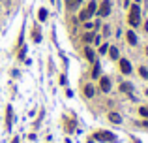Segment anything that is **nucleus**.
I'll list each match as a JSON object with an SVG mask.
<instances>
[{
    "label": "nucleus",
    "instance_id": "10",
    "mask_svg": "<svg viewBox=\"0 0 148 143\" xmlns=\"http://www.w3.org/2000/svg\"><path fill=\"white\" fill-rule=\"evenodd\" d=\"M120 90H122V92H131V90H133V87H131L130 83H122V85H120Z\"/></svg>",
    "mask_w": 148,
    "mask_h": 143
},
{
    "label": "nucleus",
    "instance_id": "15",
    "mask_svg": "<svg viewBox=\"0 0 148 143\" xmlns=\"http://www.w3.org/2000/svg\"><path fill=\"white\" fill-rule=\"evenodd\" d=\"M107 51H109V45H107V43L99 45V53H101V55H103V53H107Z\"/></svg>",
    "mask_w": 148,
    "mask_h": 143
},
{
    "label": "nucleus",
    "instance_id": "21",
    "mask_svg": "<svg viewBox=\"0 0 148 143\" xmlns=\"http://www.w3.org/2000/svg\"><path fill=\"white\" fill-rule=\"evenodd\" d=\"M51 2H54V0H51Z\"/></svg>",
    "mask_w": 148,
    "mask_h": 143
},
{
    "label": "nucleus",
    "instance_id": "12",
    "mask_svg": "<svg viewBox=\"0 0 148 143\" xmlns=\"http://www.w3.org/2000/svg\"><path fill=\"white\" fill-rule=\"evenodd\" d=\"M98 76H99V64L96 62L94 64V70H92V77H98Z\"/></svg>",
    "mask_w": 148,
    "mask_h": 143
},
{
    "label": "nucleus",
    "instance_id": "7",
    "mask_svg": "<svg viewBox=\"0 0 148 143\" xmlns=\"http://www.w3.org/2000/svg\"><path fill=\"white\" fill-rule=\"evenodd\" d=\"M109 121H111V122H118V124H120V122H122V117L116 115V113H109Z\"/></svg>",
    "mask_w": 148,
    "mask_h": 143
},
{
    "label": "nucleus",
    "instance_id": "17",
    "mask_svg": "<svg viewBox=\"0 0 148 143\" xmlns=\"http://www.w3.org/2000/svg\"><path fill=\"white\" fill-rule=\"evenodd\" d=\"M139 113H141L143 117H146V119H148V107H141V109H139Z\"/></svg>",
    "mask_w": 148,
    "mask_h": 143
},
{
    "label": "nucleus",
    "instance_id": "19",
    "mask_svg": "<svg viewBox=\"0 0 148 143\" xmlns=\"http://www.w3.org/2000/svg\"><path fill=\"white\" fill-rule=\"evenodd\" d=\"M79 2H81V0H73V4H79Z\"/></svg>",
    "mask_w": 148,
    "mask_h": 143
},
{
    "label": "nucleus",
    "instance_id": "20",
    "mask_svg": "<svg viewBox=\"0 0 148 143\" xmlns=\"http://www.w3.org/2000/svg\"><path fill=\"white\" fill-rule=\"evenodd\" d=\"M146 55H148V47H146Z\"/></svg>",
    "mask_w": 148,
    "mask_h": 143
},
{
    "label": "nucleus",
    "instance_id": "8",
    "mask_svg": "<svg viewBox=\"0 0 148 143\" xmlns=\"http://www.w3.org/2000/svg\"><path fill=\"white\" fill-rule=\"evenodd\" d=\"M85 57L86 58H88V60H90V62H94V51H92V49H90V47H86V49H85Z\"/></svg>",
    "mask_w": 148,
    "mask_h": 143
},
{
    "label": "nucleus",
    "instance_id": "14",
    "mask_svg": "<svg viewBox=\"0 0 148 143\" xmlns=\"http://www.w3.org/2000/svg\"><path fill=\"white\" fill-rule=\"evenodd\" d=\"M139 74H141L143 77H148V70H146L144 66H141V68H139Z\"/></svg>",
    "mask_w": 148,
    "mask_h": 143
},
{
    "label": "nucleus",
    "instance_id": "18",
    "mask_svg": "<svg viewBox=\"0 0 148 143\" xmlns=\"http://www.w3.org/2000/svg\"><path fill=\"white\" fill-rule=\"evenodd\" d=\"M8 126H11V107H8Z\"/></svg>",
    "mask_w": 148,
    "mask_h": 143
},
{
    "label": "nucleus",
    "instance_id": "6",
    "mask_svg": "<svg viewBox=\"0 0 148 143\" xmlns=\"http://www.w3.org/2000/svg\"><path fill=\"white\" fill-rule=\"evenodd\" d=\"M85 96H86V98H92V96H94V87L90 85V83L85 87Z\"/></svg>",
    "mask_w": 148,
    "mask_h": 143
},
{
    "label": "nucleus",
    "instance_id": "13",
    "mask_svg": "<svg viewBox=\"0 0 148 143\" xmlns=\"http://www.w3.org/2000/svg\"><path fill=\"white\" fill-rule=\"evenodd\" d=\"M83 40H85L86 43H90V41L94 40V34H85V36H83Z\"/></svg>",
    "mask_w": 148,
    "mask_h": 143
},
{
    "label": "nucleus",
    "instance_id": "2",
    "mask_svg": "<svg viewBox=\"0 0 148 143\" xmlns=\"http://www.w3.org/2000/svg\"><path fill=\"white\" fill-rule=\"evenodd\" d=\"M109 11H111V2H109V0H103V4L99 8V15H101V17H107Z\"/></svg>",
    "mask_w": 148,
    "mask_h": 143
},
{
    "label": "nucleus",
    "instance_id": "11",
    "mask_svg": "<svg viewBox=\"0 0 148 143\" xmlns=\"http://www.w3.org/2000/svg\"><path fill=\"white\" fill-rule=\"evenodd\" d=\"M109 53H111V58H114V60L118 58V49L116 47H109Z\"/></svg>",
    "mask_w": 148,
    "mask_h": 143
},
{
    "label": "nucleus",
    "instance_id": "3",
    "mask_svg": "<svg viewBox=\"0 0 148 143\" xmlns=\"http://www.w3.org/2000/svg\"><path fill=\"white\" fill-rule=\"evenodd\" d=\"M96 138L101 139V141H114V139H116L112 134H109V132H98V134H96Z\"/></svg>",
    "mask_w": 148,
    "mask_h": 143
},
{
    "label": "nucleus",
    "instance_id": "1",
    "mask_svg": "<svg viewBox=\"0 0 148 143\" xmlns=\"http://www.w3.org/2000/svg\"><path fill=\"white\" fill-rule=\"evenodd\" d=\"M130 25L131 27H139L141 25V8L137 4L131 6V9H130Z\"/></svg>",
    "mask_w": 148,
    "mask_h": 143
},
{
    "label": "nucleus",
    "instance_id": "4",
    "mask_svg": "<svg viewBox=\"0 0 148 143\" xmlns=\"http://www.w3.org/2000/svg\"><path fill=\"white\" fill-rule=\"evenodd\" d=\"M99 89L103 90V92H109V90H111V81H109V77H101V79H99Z\"/></svg>",
    "mask_w": 148,
    "mask_h": 143
},
{
    "label": "nucleus",
    "instance_id": "16",
    "mask_svg": "<svg viewBox=\"0 0 148 143\" xmlns=\"http://www.w3.org/2000/svg\"><path fill=\"white\" fill-rule=\"evenodd\" d=\"M38 17H40V21H45V19H47V11H45V9H41Z\"/></svg>",
    "mask_w": 148,
    "mask_h": 143
},
{
    "label": "nucleus",
    "instance_id": "5",
    "mask_svg": "<svg viewBox=\"0 0 148 143\" xmlns=\"http://www.w3.org/2000/svg\"><path fill=\"white\" fill-rule=\"evenodd\" d=\"M120 72H122V74H131L130 60H126V58H122V60H120Z\"/></svg>",
    "mask_w": 148,
    "mask_h": 143
},
{
    "label": "nucleus",
    "instance_id": "9",
    "mask_svg": "<svg viewBox=\"0 0 148 143\" xmlns=\"http://www.w3.org/2000/svg\"><path fill=\"white\" fill-rule=\"evenodd\" d=\"M126 38H128V41H130L131 45H135V43H137V36H135L133 32H128V34H126Z\"/></svg>",
    "mask_w": 148,
    "mask_h": 143
}]
</instances>
